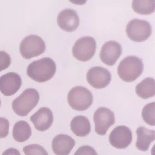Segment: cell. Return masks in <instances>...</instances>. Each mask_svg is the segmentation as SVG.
I'll list each match as a JSON object with an SVG mask.
<instances>
[{
    "label": "cell",
    "mask_w": 155,
    "mask_h": 155,
    "mask_svg": "<svg viewBox=\"0 0 155 155\" xmlns=\"http://www.w3.org/2000/svg\"><path fill=\"white\" fill-rule=\"evenodd\" d=\"M56 71V64L54 60L46 57L30 63L27 68V73L34 81L42 83L50 80Z\"/></svg>",
    "instance_id": "6da1fadb"
},
{
    "label": "cell",
    "mask_w": 155,
    "mask_h": 155,
    "mask_svg": "<svg viewBox=\"0 0 155 155\" xmlns=\"http://www.w3.org/2000/svg\"><path fill=\"white\" fill-rule=\"evenodd\" d=\"M144 65L142 60L136 56H128L120 62L117 73L120 78L127 82L135 81L142 74Z\"/></svg>",
    "instance_id": "7a4b0ae2"
},
{
    "label": "cell",
    "mask_w": 155,
    "mask_h": 155,
    "mask_svg": "<svg viewBox=\"0 0 155 155\" xmlns=\"http://www.w3.org/2000/svg\"><path fill=\"white\" fill-rule=\"evenodd\" d=\"M39 99V94L35 89H26L12 101V109L19 116H27L37 106Z\"/></svg>",
    "instance_id": "3957f363"
},
{
    "label": "cell",
    "mask_w": 155,
    "mask_h": 155,
    "mask_svg": "<svg viewBox=\"0 0 155 155\" xmlns=\"http://www.w3.org/2000/svg\"><path fill=\"white\" fill-rule=\"evenodd\" d=\"M68 101L72 109L84 111L92 105L93 97L91 91L81 86H77L70 90L68 95Z\"/></svg>",
    "instance_id": "277c9868"
},
{
    "label": "cell",
    "mask_w": 155,
    "mask_h": 155,
    "mask_svg": "<svg viewBox=\"0 0 155 155\" xmlns=\"http://www.w3.org/2000/svg\"><path fill=\"white\" fill-rule=\"evenodd\" d=\"M46 45L42 38L35 35L25 37L20 43V51L22 57L26 59L37 57L45 52Z\"/></svg>",
    "instance_id": "5b68a950"
},
{
    "label": "cell",
    "mask_w": 155,
    "mask_h": 155,
    "mask_svg": "<svg viewBox=\"0 0 155 155\" xmlns=\"http://www.w3.org/2000/svg\"><path fill=\"white\" fill-rule=\"evenodd\" d=\"M126 31L131 40L140 42L147 40L150 37L152 33V27L147 21L134 19L127 24Z\"/></svg>",
    "instance_id": "8992f818"
},
{
    "label": "cell",
    "mask_w": 155,
    "mask_h": 155,
    "mask_svg": "<svg viewBox=\"0 0 155 155\" xmlns=\"http://www.w3.org/2000/svg\"><path fill=\"white\" fill-rule=\"evenodd\" d=\"M97 43L93 37L87 36L77 41L72 47L73 56L80 61L86 62L91 59L95 53Z\"/></svg>",
    "instance_id": "52a82bcc"
},
{
    "label": "cell",
    "mask_w": 155,
    "mask_h": 155,
    "mask_svg": "<svg viewBox=\"0 0 155 155\" xmlns=\"http://www.w3.org/2000/svg\"><path fill=\"white\" fill-rule=\"evenodd\" d=\"M94 121L96 133L98 135H105L115 123V114L107 107H99L94 114Z\"/></svg>",
    "instance_id": "ba28073f"
},
{
    "label": "cell",
    "mask_w": 155,
    "mask_h": 155,
    "mask_svg": "<svg viewBox=\"0 0 155 155\" xmlns=\"http://www.w3.org/2000/svg\"><path fill=\"white\" fill-rule=\"evenodd\" d=\"M87 80L89 84L95 89H103L106 87L110 83L111 74L105 68L94 67L88 71Z\"/></svg>",
    "instance_id": "9c48e42d"
},
{
    "label": "cell",
    "mask_w": 155,
    "mask_h": 155,
    "mask_svg": "<svg viewBox=\"0 0 155 155\" xmlns=\"http://www.w3.org/2000/svg\"><path fill=\"white\" fill-rule=\"evenodd\" d=\"M132 140V131L127 127L120 125L115 128L109 135L110 144L117 149H125Z\"/></svg>",
    "instance_id": "30bf717a"
},
{
    "label": "cell",
    "mask_w": 155,
    "mask_h": 155,
    "mask_svg": "<svg viewBox=\"0 0 155 155\" xmlns=\"http://www.w3.org/2000/svg\"><path fill=\"white\" fill-rule=\"evenodd\" d=\"M122 54L121 45L114 41H110L105 43L102 47L100 58L106 65L113 66Z\"/></svg>",
    "instance_id": "8fae6325"
},
{
    "label": "cell",
    "mask_w": 155,
    "mask_h": 155,
    "mask_svg": "<svg viewBox=\"0 0 155 155\" xmlns=\"http://www.w3.org/2000/svg\"><path fill=\"white\" fill-rule=\"evenodd\" d=\"M21 77L15 72L6 73L0 77V91L6 97L15 94L21 87Z\"/></svg>",
    "instance_id": "7c38bea8"
},
{
    "label": "cell",
    "mask_w": 155,
    "mask_h": 155,
    "mask_svg": "<svg viewBox=\"0 0 155 155\" xmlns=\"http://www.w3.org/2000/svg\"><path fill=\"white\" fill-rule=\"evenodd\" d=\"M59 27L67 32H72L78 28L80 18L75 10L68 8L61 11L57 17Z\"/></svg>",
    "instance_id": "4fadbf2b"
},
{
    "label": "cell",
    "mask_w": 155,
    "mask_h": 155,
    "mask_svg": "<svg viewBox=\"0 0 155 155\" xmlns=\"http://www.w3.org/2000/svg\"><path fill=\"white\" fill-rule=\"evenodd\" d=\"M30 120L36 130L44 132L49 129L54 122L52 112L48 107H41L31 115Z\"/></svg>",
    "instance_id": "5bb4252c"
},
{
    "label": "cell",
    "mask_w": 155,
    "mask_h": 155,
    "mask_svg": "<svg viewBox=\"0 0 155 155\" xmlns=\"http://www.w3.org/2000/svg\"><path fill=\"white\" fill-rule=\"evenodd\" d=\"M75 145V141L71 137L67 134H60L53 139L52 148L56 155H68Z\"/></svg>",
    "instance_id": "9a60e30c"
},
{
    "label": "cell",
    "mask_w": 155,
    "mask_h": 155,
    "mask_svg": "<svg viewBox=\"0 0 155 155\" xmlns=\"http://www.w3.org/2000/svg\"><path fill=\"white\" fill-rule=\"evenodd\" d=\"M137 141L136 146L141 151L148 150L150 143L155 139V131L150 130L144 127H140L137 130Z\"/></svg>",
    "instance_id": "2e32d148"
},
{
    "label": "cell",
    "mask_w": 155,
    "mask_h": 155,
    "mask_svg": "<svg viewBox=\"0 0 155 155\" xmlns=\"http://www.w3.org/2000/svg\"><path fill=\"white\" fill-rule=\"evenodd\" d=\"M71 130L77 136L84 137L89 135L91 130V124L88 119L84 116L78 115L72 120Z\"/></svg>",
    "instance_id": "e0dca14e"
},
{
    "label": "cell",
    "mask_w": 155,
    "mask_h": 155,
    "mask_svg": "<svg viewBox=\"0 0 155 155\" xmlns=\"http://www.w3.org/2000/svg\"><path fill=\"white\" fill-rule=\"evenodd\" d=\"M31 130L28 122L24 120L17 122L13 126L12 136L16 141L23 142L31 136Z\"/></svg>",
    "instance_id": "ac0fdd59"
},
{
    "label": "cell",
    "mask_w": 155,
    "mask_h": 155,
    "mask_svg": "<svg viewBox=\"0 0 155 155\" xmlns=\"http://www.w3.org/2000/svg\"><path fill=\"white\" fill-rule=\"evenodd\" d=\"M137 94L143 99H148L155 95V80L151 78H146L136 87Z\"/></svg>",
    "instance_id": "d6986e66"
},
{
    "label": "cell",
    "mask_w": 155,
    "mask_h": 155,
    "mask_svg": "<svg viewBox=\"0 0 155 155\" xmlns=\"http://www.w3.org/2000/svg\"><path fill=\"white\" fill-rule=\"evenodd\" d=\"M132 8L134 12L138 14L142 15L151 14L154 11L155 1L134 0L132 2Z\"/></svg>",
    "instance_id": "ffe728a7"
},
{
    "label": "cell",
    "mask_w": 155,
    "mask_h": 155,
    "mask_svg": "<svg viewBox=\"0 0 155 155\" xmlns=\"http://www.w3.org/2000/svg\"><path fill=\"white\" fill-rule=\"evenodd\" d=\"M154 113V102L146 105L142 110V118L146 123L151 126L155 125Z\"/></svg>",
    "instance_id": "44dd1931"
},
{
    "label": "cell",
    "mask_w": 155,
    "mask_h": 155,
    "mask_svg": "<svg viewBox=\"0 0 155 155\" xmlns=\"http://www.w3.org/2000/svg\"><path fill=\"white\" fill-rule=\"evenodd\" d=\"M23 151L25 155H48L45 148L37 144L29 145L24 147Z\"/></svg>",
    "instance_id": "7402d4cb"
},
{
    "label": "cell",
    "mask_w": 155,
    "mask_h": 155,
    "mask_svg": "<svg viewBox=\"0 0 155 155\" xmlns=\"http://www.w3.org/2000/svg\"><path fill=\"white\" fill-rule=\"evenodd\" d=\"M11 63L10 55L4 51H0V72L8 68Z\"/></svg>",
    "instance_id": "603a6c76"
},
{
    "label": "cell",
    "mask_w": 155,
    "mask_h": 155,
    "mask_svg": "<svg viewBox=\"0 0 155 155\" xmlns=\"http://www.w3.org/2000/svg\"><path fill=\"white\" fill-rule=\"evenodd\" d=\"M10 123L7 119L0 117V138H4L9 134Z\"/></svg>",
    "instance_id": "cb8c5ba5"
},
{
    "label": "cell",
    "mask_w": 155,
    "mask_h": 155,
    "mask_svg": "<svg viewBox=\"0 0 155 155\" xmlns=\"http://www.w3.org/2000/svg\"><path fill=\"white\" fill-rule=\"evenodd\" d=\"M74 155H98L96 150L89 146H83L80 147Z\"/></svg>",
    "instance_id": "d4e9b609"
},
{
    "label": "cell",
    "mask_w": 155,
    "mask_h": 155,
    "mask_svg": "<svg viewBox=\"0 0 155 155\" xmlns=\"http://www.w3.org/2000/svg\"><path fill=\"white\" fill-rule=\"evenodd\" d=\"M2 155H21L19 150L15 148H9L5 150Z\"/></svg>",
    "instance_id": "484cf974"
},
{
    "label": "cell",
    "mask_w": 155,
    "mask_h": 155,
    "mask_svg": "<svg viewBox=\"0 0 155 155\" xmlns=\"http://www.w3.org/2000/svg\"><path fill=\"white\" fill-rule=\"evenodd\" d=\"M1 99H0V106H1Z\"/></svg>",
    "instance_id": "4316f807"
}]
</instances>
